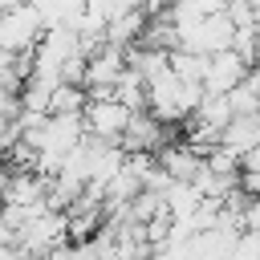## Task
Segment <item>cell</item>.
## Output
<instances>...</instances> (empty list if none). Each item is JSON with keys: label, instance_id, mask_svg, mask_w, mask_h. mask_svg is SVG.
<instances>
[{"label": "cell", "instance_id": "obj_3", "mask_svg": "<svg viewBox=\"0 0 260 260\" xmlns=\"http://www.w3.org/2000/svg\"><path fill=\"white\" fill-rule=\"evenodd\" d=\"M232 260H260V236L240 232V240H236V248H232Z\"/></svg>", "mask_w": 260, "mask_h": 260}, {"label": "cell", "instance_id": "obj_2", "mask_svg": "<svg viewBox=\"0 0 260 260\" xmlns=\"http://www.w3.org/2000/svg\"><path fill=\"white\" fill-rule=\"evenodd\" d=\"M252 73V61L248 57H240L236 49H228V53H215V57H207V73H203V93H215V98H228L244 77Z\"/></svg>", "mask_w": 260, "mask_h": 260}, {"label": "cell", "instance_id": "obj_1", "mask_svg": "<svg viewBox=\"0 0 260 260\" xmlns=\"http://www.w3.org/2000/svg\"><path fill=\"white\" fill-rule=\"evenodd\" d=\"M81 122H85V138L118 142V146H122V134H126V130H130V122H134V110H130V106H122L118 98H89V102H85Z\"/></svg>", "mask_w": 260, "mask_h": 260}]
</instances>
